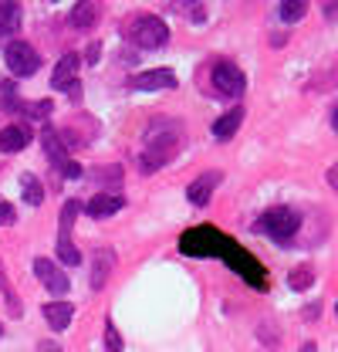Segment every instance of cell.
Masks as SVG:
<instances>
[{
    "instance_id": "obj_1",
    "label": "cell",
    "mask_w": 338,
    "mask_h": 352,
    "mask_svg": "<svg viewBox=\"0 0 338 352\" xmlns=\"http://www.w3.org/2000/svg\"><path fill=\"white\" fill-rule=\"evenodd\" d=\"M179 153V126L159 122L146 132V156H142V173H156Z\"/></svg>"
},
{
    "instance_id": "obj_2",
    "label": "cell",
    "mask_w": 338,
    "mask_h": 352,
    "mask_svg": "<svg viewBox=\"0 0 338 352\" xmlns=\"http://www.w3.org/2000/svg\"><path fill=\"white\" fill-rule=\"evenodd\" d=\"M126 38L135 47H142V51H156V47H163L169 41V28H166V21L156 17V14H139V17L128 21Z\"/></svg>"
},
{
    "instance_id": "obj_3",
    "label": "cell",
    "mask_w": 338,
    "mask_h": 352,
    "mask_svg": "<svg viewBox=\"0 0 338 352\" xmlns=\"http://www.w3.org/2000/svg\"><path fill=\"white\" fill-rule=\"evenodd\" d=\"M297 227H301V214L291 210V207H271V210H264V214L257 217V223H254L257 234H267V237L278 241V244L291 241L297 234Z\"/></svg>"
},
{
    "instance_id": "obj_4",
    "label": "cell",
    "mask_w": 338,
    "mask_h": 352,
    "mask_svg": "<svg viewBox=\"0 0 338 352\" xmlns=\"http://www.w3.org/2000/svg\"><path fill=\"white\" fill-rule=\"evenodd\" d=\"M227 248H230V241L220 237L213 227H196V230L183 234V251H186L190 258H210L216 251L227 254Z\"/></svg>"
},
{
    "instance_id": "obj_5",
    "label": "cell",
    "mask_w": 338,
    "mask_h": 352,
    "mask_svg": "<svg viewBox=\"0 0 338 352\" xmlns=\"http://www.w3.org/2000/svg\"><path fill=\"white\" fill-rule=\"evenodd\" d=\"M3 61H7V72H10L14 78H31V75L38 72V65H41L38 51H34L27 41L7 44V47H3Z\"/></svg>"
},
{
    "instance_id": "obj_6",
    "label": "cell",
    "mask_w": 338,
    "mask_h": 352,
    "mask_svg": "<svg viewBox=\"0 0 338 352\" xmlns=\"http://www.w3.org/2000/svg\"><path fill=\"white\" fill-rule=\"evenodd\" d=\"M210 82H213V88H216V95H223V98H240L244 88H247L244 72H240L237 65H230V61H216V65H213Z\"/></svg>"
},
{
    "instance_id": "obj_7",
    "label": "cell",
    "mask_w": 338,
    "mask_h": 352,
    "mask_svg": "<svg viewBox=\"0 0 338 352\" xmlns=\"http://www.w3.org/2000/svg\"><path fill=\"white\" fill-rule=\"evenodd\" d=\"M34 274L41 278V285L51 292V295H65V292H68V285H71V281H68V274H65L54 261H47V258H38V261H34Z\"/></svg>"
},
{
    "instance_id": "obj_8",
    "label": "cell",
    "mask_w": 338,
    "mask_h": 352,
    "mask_svg": "<svg viewBox=\"0 0 338 352\" xmlns=\"http://www.w3.org/2000/svg\"><path fill=\"white\" fill-rule=\"evenodd\" d=\"M128 85L135 88V91H169V88H176V72H169V68H153V72L135 75Z\"/></svg>"
},
{
    "instance_id": "obj_9",
    "label": "cell",
    "mask_w": 338,
    "mask_h": 352,
    "mask_svg": "<svg viewBox=\"0 0 338 352\" xmlns=\"http://www.w3.org/2000/svg\"><path fill=\"white\" fill-rule=\"evenodd\" d=\"M223 258H227V264H234V267H237V271H240V274L251 281V285H260V288H264V267L254 261V258H247V254H244L237 244H230Z\"/></svg>"
},
{
    "instance_id": "obj_10",
    "label": "cell",
    "mask_w": 338,
    "mask_h": 352,
    "mask_svg": "<svg viewBox=\"0 0 338 352\" xmlns=\"http://www.w3.org/2000/svg\"><path fill=\"white\" fill-rule=\"evenodd\" d=\"M220 179H223V173H220V170H207L203 176H196V179L190 183V190H186L190 204H193V207H203V204L213 197V190L220 186Z\"/></svg>"
},
{
    "instance_id": "obj_11",
    "label": "cell",
    "mask_w": 338,
    "mask_h": 352,
    "mask_svg": "<svg viewBox=\"0 0 338 352\" xmlns=\"http://www.w3.org/2000/svg\"><path fill=\"white\" fill-rule=\"evenodd\" d=\"M112 267H115V251H112V248H102V251H95V264H91V278H88L91 292H102V288H105V281H109Z\"/></svg>"
},
{
    "instance_id": "obj_12",
    "label": "cell",
    "mask_w": 338,
    "mask_h": 352,
    "mask_svg": "<svg viewBox=\"0 0 338 352\" xmlns=\"http://www.w3.org/2000/svg\"><path fill=\"white\" fill-rule=\"evenodd\" d=\"M122 207H126V197H115V193H98V197H91V200L84 204L88 217H95V220L112 217V214H119Z\"/></svg>"
},
{
    "instance_id": "obj_13",
    "label": "cell",
    "mask_w": 338,
    "mask_h": 352,
    "mask_svg": "<svg viewBox=\"0 0 338 352\" xmlns=\"http://www.w3.org/2000/svg\"><path fill=\"white\" fill-rule=\"evenodd\" d=\"M31 142V129L27 126H7L0 129V153H21Z\"/></svg>"
},
{
    "instance_id": "obj_14",
    "label": "cell",
    "mask_w": 338,
    "mask_h": 352,
    "mask_svg": "<svg viewBox=\"0 0 338 352\" xmlns=\"http://www.w3.org/2000/svg\"><path fill=\"white\" fill-rule=\"evenodd\" d=\"M75 72H78V54H65L58 65H54V75H51V88H65L75 82Z\"/></svg>"
},
{
    "instance_id": "obj_15",
    "label": "cell",
    "mask_w": 338,
    "mask_h": 352,
    "mask_svg": "<svg viewBox=\"0 0 338 352\" xmlns=\"http://www.w3.org/2000/svg\"><path fill=\"white\" fill-rule=\"evenodd\" d=\"M44 318H47V325H51L54 332H61V329H68V322L75 318V308L68 305V302H47V305H44Z\"/></svg>"
},
{
    "instance_id": "obj_16",
    "label": "cell",
    "mask_w": 338,
    "mask_h": 352,
    "mask_svg": "<svg viewBox=\"0 0 338 352\" xmlns=\"http://www.w3.org/2000/svg\"><path fill=\"white\" fill-rule=\"evenodd\" d=\"M240 122H244V109H230L227 116H220V119L213 122V135L227 142V139H230L234 132L240 129Z\"/></svg>"
},
{
    "instance_id": "obj_17",
    "label": "cell",
    "mask_w": 338,
    "mask_h": 352,
    "mask_svg": "<svg viewBox=\"0 0 338 352\" xmlns=\"http://www.w3.org/2000/svg\"><path fill=\"white\" fill-rule=\"evenodd\" d=\"M68 21H71V28L88 31V28H95V21H98V7H95V3H75L71 14H68Z\"/></svg>"
},
{
    "instance_id": "obj_18",
    "label": "cell",
    "mask_w": 338,
    "mask_h": 352,
    "mask_svg": "<svg viewBox=\"0 0 338 352\" xmlns=\"http://www.w3.org/2000/svg\"><path fill=\"white\" fill-rule=\"evenodd\" d=\"M21 28V3L0 0V34H10Z\"/></svg>"
},
{
    "instance_id": "obj_19",
    "label": "cell",
    "mask_w": 338,
    "mask_h": 352,
    "mask_svg": "<svg viewBox=\"0 0 338 352\" xmlns=\"http://www.w3.org/2000/svg\"><path fill=\"white\" fill-rule=\"evenodd\" d=\"M21 193H24V200H27L31 207H41L44 186H41V179H38L34 173H24V176H21Z\"/></svg>"
},
{
    "instance_id": "obj_20",
    "label": "cell",
    "mask_w": 338,
    "mask_h": 352,
    "mask_svg": "<svg viewBox=\"0 0 338 352\" xmlns=\"http://www.w3.org/2000/svg\"><path fill=\"white\" fill-rule=\"evenodd\" d=\"M78 210H82V204L78 200H68L65 207H61V230H58V241H71V227H75V217H78Z\"/></svg>"
},
{
    "instance_id": "obj_21",
    "label": "cell",
    "mask_w": 338,
    "mask_h": 352,
    "mask_svg": "<svg viewBox=\"0 0 338 352\" xmlns=\"http://www.w3.org/2000/svg\"><path fill=\"white\" fill-rule=\"evenodd\" d=\"M304 14H308V3H304V0H284V3H281V21H284V24H295Z\"/></svg>"
},
{
    "instance_id": "obj_22",
    "label": "cell",
    "mask_w": 338,
    "mask_h": 352,
    "mask_svg": "<svg viewBox=\"0 0 338 352\" xmlns=\"http://www.w3.org/2000/svg\"><path fill=\"white\" fill-rule=\"evenodd\" d=\"M58 258L68 264V267H75V264L82 261V254H78V248L71 241H58Z\"/></svg>"
},
{
    "instance_id": "obj_23",
    "label": "cell",
    "mask_w": 338,
    "mask_h": 352,
    "mask_svg": "<svg viewBox=\"0 0 338 352\" xmlns=\"http://www.w3.org/2000/svg\"><path fill=\"white\" fill-rule=\"evenodd\" d=\"M311 281H315L311 267H304V264H301V267H295V271H291V288H295V292H301V288H308Z\"/></svg>"
},
{
    "instance_id": "obj_24",
    "label": "cell",
    "mask_w": 338,
    "mask_h": 352,
    "mask_svg": "<svg viewBox=\"0 0 338 352\" xmlns=\"http://www.w3.org/2000/svg\"><path fill=\"white\" fill-rule=\"evenodd\" d=\"M21 112H27L31 119H47L51 102H47V98H44V102H24V105H21Z\"/></svg>"
},
{
    "instance_id": "obj_25",
    "label": "cell",
    "mask_w": 338,
    "mask_h": 352,
    "mask_svg": "<svg viewBox=\"0 0 338 352\" xmlns=\"http://www.w3.org/2000/svg\"><path fill=\"white\" fill-rule=\"evenodd\" d=\"M105 346H109V352H122V339H119V329L112 318L105 322Z\"/></svg>"
},
{
    "instance_id": "obj_26",
    "label": "cell",
    "mask_w": 338,
    "mask_h": 352,
    "mask_svg": "<svg viewBox=\"0 0 338 352\" xmlns=\"http://www.w3.org/2000/svg\"><path fill=\"white\" fill-rule=\"evenodd\" d=\"M58 173H61V176H68V179H78V176H82V166H78L75 160H68V163H65V166H61Z\"/></svg>"
},
{
    "instance_id": "obj_27",
    "label": "cell",
    "mask_w": 338,
    "mask_h": 352,
    "mask_svg": "<svg viewBox=\"0 0 338 352\" xmlns=\"http://www.w3.org/2000/svg\"><path fill=\"white\" fill-rule=\"evenodd\" d=\"M17 214H14V207L10 204H0V223H14Z\"/></svg>"
},
{
    "instance_id": "obj_28",
    "label": "cell",
    "mask_w": 338,
    "mask_h": 352,
    "mask_svg": "<svg viewBox=\"0 0 338 352\" xmlns=\"http://www.w3.org/2000/svg\"><path fill=\"white\" fill-rule=\"evenodd\" d=\"M301 352H318V346H315V342H304V346H301Z\"/></svg>"
},
{
    "instance_id": "obj_29",
    "label": "cell",
    "mask_w": 338,
    "mask_h": 352,
    "mask_svg": "<svg viewBox=\"0 0 338 352\" xmlns=\"http://www.w3.org/2000/svg\"><path fill=\"white\" fill-rule=\"evenodd\" d=\"M0 336H3V325H0Z\"/></svg>"
}]
</instances>
